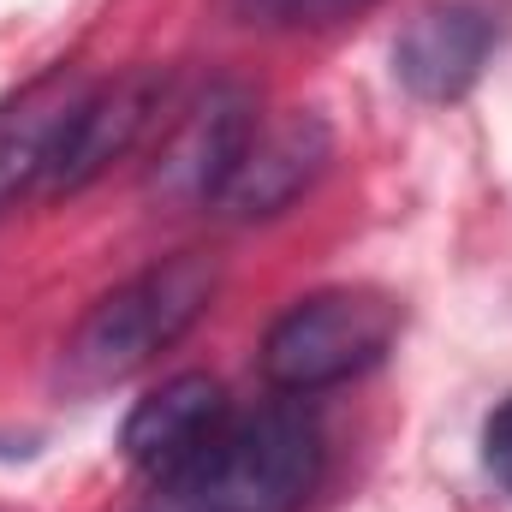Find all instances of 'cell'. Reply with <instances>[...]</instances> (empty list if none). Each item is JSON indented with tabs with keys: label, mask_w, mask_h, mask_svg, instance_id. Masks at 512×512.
I'll return each instance as SVG.
<instances>
[{
	"label": "cell",
	"mask_w": 512,
	"mask_h": 512,
	"mask_svg": "<svg viewBox=\"0 0 512 512\" xmlns=\"http://www.w3.org/2000/svg\"><path fill=\"white\" fill-rule=\"evenodd\" d=\"M322 477V429L304 399H274L233 417L191 465L155 483L137 512H304Z\"/></svg>",
	"instance_id": "1"
},
{
	"label": "cell",
	"mask_w": 512,
	"mask_h": 512,
	"mask_svg": "<svg viewBox=\"0 0 512 512\" xmlns=\"http://www.w3.org/2000/svg\"><path fill=\"white\" fill-rule=\"evenodd\" d=\"M209 298H215V262L197 251H179L131 274L66 340V382L78 393L131 382L143 364H155L167 346H179L197 328Z\"/></svg>",
	"instance_id": "2"
},
{
	"label": "cell",
	"mask_w": 512,
	"mask_h": 512,
	"mask_svg": "<svg viewBox=\"0 0 512 512\" xmlns=\"http://www.w3.org/2000/svg\"><path fill=\"white\" fill-rule=\"evenodd\" d=\"M399 340V304L376 286H328L298 298L262 340V376L304 399L376 370Z\"/></svg>",
	"instance_id": "3"
},
{
	"label": "cell",
	"mask_w": 512,
	"mask_h": 512,
	"mask_svg": "<svg viewBox=\"0 0 512 512\" xmlns=\"http://www.w3.org/2000/svg\"><path fill=\"white\" fill-rule=\"evenodd\" d=\"M256 137V102L239 84H215L209 96H197L185 108V120L167 131L149 185L173 203H221V191L233 185L245 149Z\"/></svg>",
	"instance_id": "4"
},
{
	"label": "cell",
	"mask_w": 512,
	"mask_h": 512,
	"mask_svg": "<svg viewBox=\"0 0 512 512\" xmlns=\"http://www.w3.org/2000/svg\"><path fill=\"white\" fill-rule=\"evenodd\" d=\"M501 48V12L489 0H435L411 12V24L393 42V72L417 102H459L489 54Z\"/></svg>",
	"instance_id": "5"
},
{
	"label": "cell",
	"mask_w": 512,
	"mask_h": 512,
	"mask_svg": "<svg viewBox=\"0 0 512 512\" xmlns=\"http://www.w3.org/2000/svg\"><path fill=\"white\" fill-rule=\"evenodd\" d=\"M90 96H96V78L54 66L0 102V209H12L24 191H48Z\"/></svg>",
	"instance_id": "6"
},
{
	"label": "cell",
	"mask_w": 512,
	"mask_h": 512,
	"mask_svg": "<svg viewBox=\"0 0 512 512\" xmlns=\"http://www.w3.org/2000/svg\"><path fill=\"white\" fill-rule=\"evenodd\" d=\"M233 423V405H227V387L203 370L191 376H173L155 393H143L131 405L126 429H120V447L143 477H173L179 465H191L209 441H221Z\"/></svg>",
	"instance_id": "7"
},
{
	"label": "cell",
	"mask_w": 512,
	"mask_h": 512,
	"mask_svg": "<svg viewBox=\"0 0 512 512\" xmlns=\"http://www.w3.org/2000/svg\"><path fill=\"white\" fill-rule=\"evenodd\" d=\"M334 155V131L322 114H292L280 126L256 131L233 185L221 191V209L239 215V221H256V215H280L304 185H316V173L328 167Z\"/></svg>",
	"instance_id": "8"
},
{
	"label": "cell",
	"mask_w": 512,
	"mask_h": 512,
	"mask_svg": "<svg viewBox=\"0 0 512 512\" xmlns=\"http://www.w3.org/2000/svg\"><path fill=\"white\" fill-rule=\"evenodd\" d=\"M161 90H167V84H161V72H131V78H120V84H96V96H90L84 120H78V131H72V143H66V155H60L54 179H48V197L84 191L96 173H108L131 143L143 137V126L155 120Z\"/></svg>",
	"instance_id": "9"
},
{
	"label": "cell",
	"mask_w": 512,
	"mask_h": 512,
	"mask_svg": "<svg viewBox=\"0 0 512 512\" xmlns=\"http://www.w3.org/2000/svg\"><path fill=\"white\" fill-rule=\"evenodd\" d=\"M233 6L268 30H322V24H346V18L370 12L376 0H233Z\"/></svg>",
	"instance_id": "10"
},
{
	"label": "cell",
	"mask_w": 512,
	"mask_h": 512,
	"mask_svg": "<svg viewBox=\"0 0 512 512\" xmlns=\"http://www.w3.org/2000/svg\"><path fill=\"white\" fill-rule=\"evenodd\" d=\"M483 465H489V477L512 495V399L489 417V429H483Z\"/></svg>",
	"instance_id": "11"
}]
</instances>
